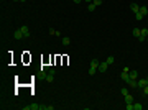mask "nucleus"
Masks as SVG:
<instances>
[{
  "instance_id": "obj_1",
  "label": "nucleus",
  "mask_w": 148,
  "mask_h": 110,
  "mask_svg": "<svg viewBox=\"0 0 148 110\" xmlns=\"http://www.w3.org/2000/svg\"><path fill=\"white\" fill-rule=\"evenodd\" d=\"M99 61L97 59H92V61H90V67H89V76H94L96 74V71H99Z\"/></svg>"
},
{
  "instance_id": "obj_2",
  "label": "nucleus",
  "mask_w": 148,
  "mask_h": 110,
  "mask_svg": "<svg viewBox=\"0 0 148 110\" xmlns=\"http://www.w3.org/2000/svg\"><path fill=\"white\" fill-rule=\"evenodd\" d=\"M130 67H124V71H122V74H120V77H122V81L124 82H128V79H130Z\"/></svg>"
},
{
  "instance_id": "obj_3",
  "label": "nucleus",
  "mask_w": 148,
  "mask_h": 110,
  "mask_svg": "<svg viewBox=\"0 0 148 110\" xmlns=\"http://www.w3.org/2000/svg\"><path fill=\"white\" fill-rule=\"evenodd\" d=\"M44 79H46V82H53V81H54V69H48Z\"/></svg>"
},
{
  "instance_id": "obj_4",
  "label": "nucleus",
  "mask_w": 148,
  "mask_h": 110,
  "mask_svg": "<svg viewBox=\"0 0 148 110\" xmlns=\"http://www.w3.org/2000/svg\"><path fill=\"white\" fill-rule=\"evenodd\" d=\"M148 38V30L146 28H142L140 30V38H138V41H146Z\"/></svg>"
},
{
  "instance_id": "obj_5",
  "label": "nucleus",
  "mask_w": 148,
  "mask_h": 110,
  "mask_svg": "<svg viewBox=\"0 0 148 110\" xmlns=\"http://www.w3.org/2000/svg\"><path fill=\"white\" fill-rule=\"evenodd\" d=\"M13 36H15V39H25L23 31H22V28H16V30H15V33H13Z\"/></svg>"
},
{
  "instance_id": "obj_6",
  "label": "nucleus",
  "mask_w": 148,
  "mask_h": 110,
  "mask_svg": "<svg viewBox=\"0 0 148 110\" xmlns=\"http://www.w3.org/2000/svg\"><path fill=\"white\" fill-rule=\"evenodd\" d=\"M23 110H41V105H38V104H31V105H25Z\"/></svg>"
},
{
  "instance_id": "obj_7",
  "label": "nucleus",
  "mask_w": 148,
  "mask_h": 110,
  "mask_svg": "<svg viewBox=\"0 0 148 110\" xmlns=\"http://www.w3.org/2000/svg\"><path fill=\"white\" fill-rule=\"evenodd\" d=\"M145 86H146V79H140V81H136V89H138V91H142Z\"/></svg>"
},
{
  "instance_id": "obj_8",
  "label": "nucleus",
  "mask_w": 148,
  "mask_h": 110,
  "mask_svg": "<svg viewBox=\"0 0 148 110\" xmlns=\"http://www.w3.org/2000/svg\"><path fill=\"white\" fill-rule=\"evenodd\" d=\"M107 67H109V64H107V61H104V63H100V64H99V72H102V74H104V72L107 71Z\"/></svg>"
},
{
  "instance_id": "obj_9",
  "label": "nucleus",
  "mask_w": 148,
  "mask_h": 110,
  "mask_svg": "<svg viewBox=\"0 0 148 110\" xmlns=\"http://www.w3.org/2000/svg\"><path fill=\"white\" fill-rule=\"evenodd\" d=\"M20 28H22V31H23L25 39H28V38H30V28H28V26H25V25H23V26H20Z\"/></svg>"
},
{
  "instance_id": "obj_10",
  "label": "nucleus",
  "mask_w": 148,
  "mask_h": 110,
  "mask_svg": "<svg viewBox=\"0 0 148 110\" xmlns=\"http://www.w3.org/2000/svg\"><path fill=\"white\" fill-rule=\"evenodd\" d=\"M124 99H125V105H127V104H133V95L132 94L124 95Z\"/></svg>"
},
{
  "instance_id": "obj_11",
  "label": "nucleus",
  "mask_w": 148,
  "mask_h": 110,
  "mask_svg": "<svg viewBox=\"0 0 148 110\" xmlns=\"http://www.w3.org/2000/svg\"><path fill=\"white\" fill-rule=\"evenodd\" d=\"M61 43H62V46H69V44H71V39L68 38V36H62V38H61Z\"/></svg>"
},
{
  "instance_id": "obj_12",
  "label": "nucleus",
  "mask_w": 148,
  "mask_h": 110,
  "mask_svg": "<svg viewBox=\"0 0 148 110\" xmlns=\"http://www.w3.org/2000/svg\"><path fill=\"white\" fill-rule=\"evenodd\" d=\"M130 8H132L133 13H138V12H140V5H138V3H132V5H130Z\"/></svg>"
},
{
  "instance_id": "obj_13",
  "label": "nucleus",
  "mask_w": 148,
  "mask_h": 110,
  "mask_svg": "<svg viewBox=\"0 0 148 110\" xmlns=\"http://www.w3.org/2000/svg\"><path fill=\"white\" fill-rule=\"evenodd\" d=\"M127 84H128V86L132 87V89H136V79H132V77H130V79H128V82H127Z\"/></svg>"
},
{
  "instance_id": "obj_14",
  "label": "nucleus",
  "mask_w": 148,
  "mask_h": 110,
  "mask_svg": "<svg viewBox=\"0 0 148 110\" xmlns=\"http://www.w3.org/2000/svg\"><path fill=\"white\" fill-rule=\"evenodd\" d=\"M128 74H130V77H132V79H136V77H138V72H136L135 69H130Z\"/></svg>"
},
{
  "instance_id": "obj_15",
  "label": "nucleus",
  "mask_w": 148,
  "mask_h": 110,
  "mask_svg": "<svg viewBox=\"0 0 148 110\" xmlns=\"http://www.w3.org/2000/svg\"><path fill=\"white\" fill-rule=\"evenodd\" d=\"M140 13H142V15H146V13H148V8L146 7H145V5H140Z\"/></svg>"
},
{
  "instance_id": "obj_16",
  "label": "nucleus",
  "mask_w": 148,
  "mask_h": 110,
  "mask_svg": "<svg viewBox=\"0 0 148 110\" xmlns=\"http://www.w3.org/2000/svg\"><path fill=\"white\" fill-rule=\"evenodd\" d=\"M132 35L135 36L136 39H138V38H140V30H138V28H133V31H132Z\"/></svg>"
},
{
  "instance_id": "obj_17",
  "label": "nucleus",
  "mask_w": 148,
  "mask_h": 110,
  "mask_svg": "<svg viewBox=\"0 0 148 110\" xmlns=\"http://www.w3.org/2000/svg\"><path fill=\"white\" fill-rule=\"evenodd\" d=\"M140 92H142V95H145V97H148V84H146V86L143 87V89H142Z\"/></svg>"
},
{
  "instance_id": "obj_18",
  "label": "nucleus",
  "mask_w": 148,
  "mask_h": 110,
  "mask_svg": "<svg viewBox=\"0 0 148 110\" xmlns=\"http://www.w3.org/2000/svg\"><path fill=\"white\" fill-rule=\"evenodd\" d=\"M135 20H136V21H142V20H143V15H142L140 12H138V13H135Z\"/></svg>"
},
{
  "instance_id": "obj_19",
  "label": "nucleus",
  "mask_w": 148,
  "mask_h": 110,
  "mask_svg": "<svg viewBox=\"0 0 148 110\" xmlns=\"http://www.w3.org/2000/svg\"><path fill=\"white\" fill-rule=\"evenodd\" d=\"M133 110H143V105L142 104H133Z\"/></svg>"
},
{
  "instance_id": "obj_20",
  "label": "nucleus",
  "mask_w": 148,
  "mask_h": 110,
  "mask_svg": "<svg viewBox=\"0 0 148 110\" xmlns=\"http://www.w3.org/2000/svg\"><path fill=\"white\" fill-rule=\"evenodd\" d=\"M105 61H107V64H112L114 61H115V58H114V56H109V58L105 59Z\"/></svg>"
},
{
  "instance_id": "obj_21",
  "label": "nucleus",
  "mask_w": 148,
  "mask_h": 110,
  "mask_svg": "<svg viewBox=\"0 0 148 110\" xmlns=\"http://www.w3.org/2000/svg\"><path fill=\"white\" fill-rule=\"evenodd\" d=\"M87 10H89V12H94V10H96V5H94V3H89V5H87Z\"/></svg>"
},
{
  "instance_id": "obj_22",
  "label": "nucleus",
  "mask_w": 148,
  "mask_h": 110,
  "mask_svg": "<svg viewBox=\"0 0 148 110\" xmlns=\"http://www.w3.org/2000/svg\"><path fill=\"white\" fill-rule=\"evenodd\" d=\"M92 3L96 5V7H99V5H102V3H104V0H94Z\"/></svg>"
},
{
  "instance_id": "obj_23",
  "label": "nucleus",
  "mask_w": 148,
  "mask_h": 110,
  "mask_svg": "<svg viewBox=\"0 0 148 110\" xmlns=\"http://www.w3.org/2000/svg\"><path fill=\"white\" fill-rule=\"evenodd\" d=\"M128 94V89H127V87H124V89H122V95H127Z\"/></svg>"
},
{
  "instance_id": "obj_24",
  "label": "nucleus",
  "mask_w": 148,
  "mask_h": 110,
  "mask_svg": "<svg viewBox=\"0 0 148 110\" xmlns=\"http://www.w3.org/2000/svg\"><path fill=\"white\" fill-rule=\"evenodd\" d=\"M127 110H133V104H127V107H125Z\"/></svg>"
},
{
  "instance_id": "obj_25",
  "label": "nucleus",
  "mask_w": 148,
  "mask_h": 110,
  "mask_svg": "<svg viewBox=\"0 0 148 110\" xmlns=\"http://www.w3.org/2000/svg\"><path fill=\"white\" fill-rule=\"evenodd\" d=\"M74 3H81V2H84V0H72Z\"/></svg>"
},
{
  "instance_id": "obj_26",
  "label": "nucleus",
  "mask_w": 148,
  "mask_h": 110,
  "mask_svg": "<svg viewBox=\"0 0 148 110\" xmlns=\"http://www.w3.org/2000/svg\"><path fill=\"white\" fill-rule=\"evenodd\" d=\"M84 2H94V0H84Z\"/></svg>"
},
{
  "instance_id": "obj_27",
  "label": "nucleus",
  "mask_w": 148,
  "mask_h": 110,
  "mask_svg": "<svg viewBox=\"0 0 148 110\" xmlns=\"http://www.w3.org/2000/svg\"><path fill=\"white\" fill-rule=\"evenodd\" d=\"M20 2H26V0H20Z\"/></svg>"
},
{
  "instance_id": "obj_28",
  "label": "nucleus",
  "mask_w": 148,
  "mask_h": 110,
  "mask_svg": "<svg viewBox=\"0 0 148 110\" xmlns=\"http://www.w3.org/2000/svg\"><path fill=\"white\" fill-rule=\"evenodd\" d=\"M13 2H20V0H13Z\"/></svg>"
},
{
  "instance_id": "obj_29",
  "label": "nucleus",
  "mask_w": 148,
  "mask_h": 110,
  "mask_svg": "<svg viewBox=\"0 0 148 110\" xmlns=\"http://www.w3.org/2000/svg\"><path fill=\"white\" fill-rule=\"evenodd\" d=\"M146 84H148V77H146Z\"/></svg>"
},
{
  "instance_id": "obj_30",
  "label": "nucleus",
  "mask_w": 148,
  "mask_h": 110,
  "mask_svg": "<svg viewBox=\"0 0 148 110\" xmlns=\"http://www.w3.org/2000/svg\"><path fill=\"white\" fill-rule=\"evenodd\" d=\"M146 41H148V38H146Z\"/></svg>"
},
{
  "instance_id": "obj_31",
  "label": "nucleus",
  "mask_w": 148,
  "mask_h": 110,
  "mask_svg": "<svg viewBox=\"0 0 148 110\" xmlns=\"http://www.w3.org/2000/svg\"><path fill=\"white\" fill-rule=\"evenodd\" d=\"M146 107H148V105H146Z\"/></svg>"
}]
</instances>
